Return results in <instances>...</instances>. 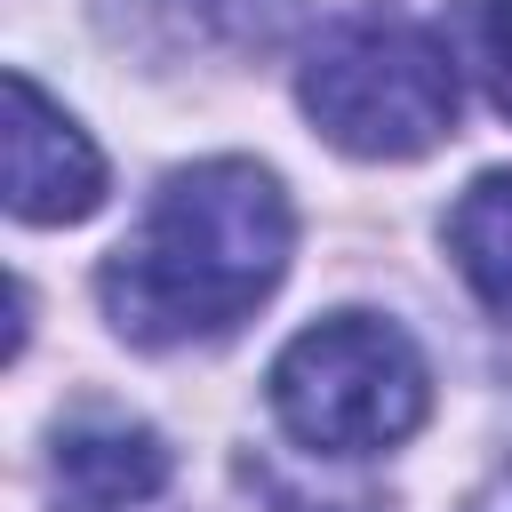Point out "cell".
Wrapping results in <instances>:
<instances>
[{
    "mask_svg": "<svg viewBox=\"0 0 512 512\" xmlns=\"http://www.w3.org/2000/svg\"><path fill=\"white\" fill-rule=\"evenodd\" d=\"M296 216L272 168L256 160H192L176 168L144 224L104 256L96 296L128 344H192L240 328L288 272Z\"/></svg>",
    "mask_w": 512,
    "mask_h": 512,
    "instance_id": "1",
    "label": "cell"
},
{
    "mask_svg": "<svg viewBox=\"0 0 512 512\" xmlns=\"http://www.w3.org/2000/svg\"><path fill=\"white\" fill-rule=\"evenodd\" d=\"M296 96L312 128L352 160H416L440 136H456V64L416 24H328L304 48Z\"/></svg>",
    "mask_w": 512,
    "mask_h": 512,
    "instance_id": "2",
    "label": "cell"
},
{
    "mask_svg": "<svg viewBox=\"0 0 512 512\" xmlns=\"http://www.w3.org/2000/svg\"><path fill=\"white\" fill-rule=\"evenodd\" d=\"M424 352L376 312H328L272 360V416L320 456H368L424 424Z\"/></svg>",
    "mask_w": 512,
    "mask_h": 512,
    "instance_id": "3",
    "label": "cell"
},
{
    "mask_svg": "<svg viewBox=\"0 0 512 512\" xmlns=\"http://www.w3.org/2000/svg\"><path fill=\"white\" fill-rule=\"evenodd\" d=\"M104 200V160L80 120L32 80L8 72V208L16 224H80Z\"/></svg>",
    "mask_w": 512,
    "mask_h": 512,
    "instance_id": "4",
    "label": "cell"
},
{
    "mask_svg": "<svg viewBox=\"0 0 512 512\" xmlns=\"http://www.w3.org/2000/svg\"><path fill=\"white\" fill-rule=\"evenodd\" d=\"M56 488L72 496V512H144L168 488V448L152 424L88 408L56 432Z\"/></svg>",
    "mask_w": 512,
    "mask_h": 512,
    "instance_id": "5",
    "label": "cell"
},
{
    "mask_svg": "<svg viewBox=\"0 0 512 512\" xmlns=\"http://www.w3.org/2000/svg\"><path fill=\"white\" fill-rule=\"evenodd\" d=\"M448 256L472 280V296L512 320V168H488L456 208H448Z\"/></svg>",
    "mask_w": 512,
    "mask_h": 512,
    "instance_id": "6",
    "label": "cell"
},
{
    "mask_svg": "<svg viewBox=\"0 0 512 512\" xmlns=\"http://www.w3.org/2000/svg\"><path fill=\"white\" fill-rule=\"evenodd\" d=\"M448 48L480 72L488 104L512 120V0H456L448 8Z\"/></svg>",
    "mask_w": 512,
    "mask_h": 512,
    "instance_id": "7",
    "label": "cell"
},
{
    "mask_svg": "<svg viewBox=\"0 0 512 512\" xmlns=\"http://www.w3.org/2000/svg\"><path fill=\"white\" fill-rule=\"evenodd\" d=\"M200 8H208L224 32H240V40H272V32H280V16H288L296 0H200Z\"/></svg>",
    "mask_w": 512,
    "mask_h": 512,
    "instance_id": "8",
    "label": "cell"
},
{
    "mask_svg": "<svg viewBox=\"0 0 512 512\" xmlns=\"http://www.w3.org/2000/svg\"><path fill=\"white\" fill-rule=\"evenodd\" d=\"M464 512H512V456H504V464L488 472V488H480V496H472Z\"/></svg>",
    "mask_w": 512,
    "mask_h": 512,
    "instance_id": "9",
    "label": "cell"
}]
</instances>
